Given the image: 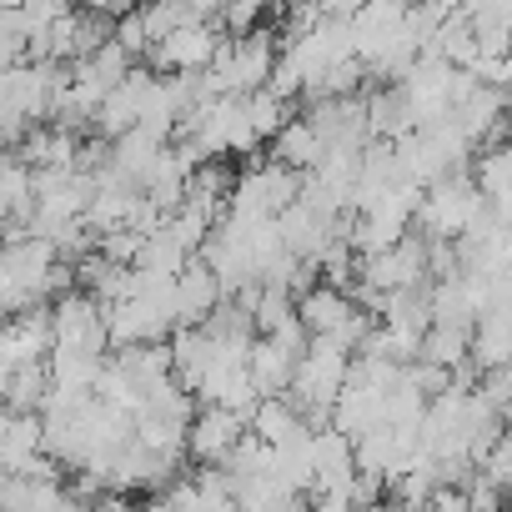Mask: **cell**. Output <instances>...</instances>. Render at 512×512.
I'll return each instance as SVG.
<instances>
[{"mask_svg": "<svg viewBox=\"0 0 512 512\" xmlns=\"http://www.w3.org/2000/svg\"><path fill=\"white\" fill-rule=\"evenodd\" d=\"M156 66H176V71H206L211 56H216V31H206L201 21H186L176 26L171 36L156 41Z\"/></svg>", "mask_w": 512, "mask_h": 512, "instance_id": "7a4b0ae2", "label": "cell"}, {"mask_svg": "<svg viewBox=\"0 0 512 512\" xmlns=\"http://www.w3.org/2000/svg\"><path fill=\"white\" fill-rule=\"evenodd\" d=\"M241 412L236 407H221V402H211L191 427H186V447L201 457V462H226V452L241 442Z\"/></svg>", "mask_w": 512, "mask_h": 512, "instance_id": "6da1fadb", "label": "cell"}]
</instances>
